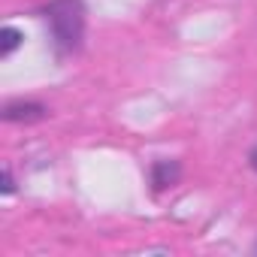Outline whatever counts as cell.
<instances>
[{"label":"cell","mask_w":257,"mask_h":257,"mask_svg":"<svg viewBox=\"0 0 257 257\" xmlns=\"http://www.w3.org/2000/svg\"><path fill=\"white\" fill-rule=\"evenodd\" d=\"M43 19L49 25V37L55 46L58 58L76 55L85 43V25H88V10L85 0H49L43 7Z\"/></svg>","instance_id":"6da1fadb"},{"label":"cell","mask_w":257,"mask_h":257,"mask_svg":"<svg viewBox=\"0 0 257 257\" xmlns=\"http://www.w3.org/2000/svg\"><path fill=\"white\" fill-rule=\"evenodd\" d=\"M49 118V109L37 100H13L4 106V121H25V124H34V121H43Z\"/></svg>","instance_id":"7a4b0ae2"},{"label":"cell","mask_w":257,"mask_h":257,"mask_svg":"<svg viewBox=\"0 0 257 257\" xmlns=\"http://www.w3.org/2000/svg\"><path fill=\"white\" fill-rule=\"evenodd\" d=\"M149 176H152V191H155V194H161V191H167V188L179 185V179H182V164H179V161H167V158L152 161Z\"/></svg>","instance_id":"3957f363"},{"label":"cell","mask_w":257,"mask_h":257,"mask_svg":"<svg viewBox=\"0 0 257 257\" xmlns=\"http://www.w3.org/2000/svg\"><path fill=\"white\" fill-rule=\"evenodd\" d=\"M19 46H25V34L19 31V28H13V25H7L4 31H0V58H10Z\"/></svg>","instance_id":"277c9868"},{"label":"cell","mask_w":257,"mask_h":257,"mask_svg":"<svg viewBox=\"0 0 257 257\" xmlns=\"http://www.w3.org/2000/svg\"><path fill=\"white\" fill-rule=\"evenodd\" d=\"M10 194H16V179H13V170L4 167V197H10Z\"/></svg>","instance_id":"5b68a950"},{"label":"cell","mask_w":257,"mask_h":257,"mask_svg":"<svg viewBox=\"0 0 257 257\" xmlns=\"http://www.w3.org/2000/svg\"><path fill=\"white\" fill-rule=\"evenodd\" d=\"M248 167H251V170L257 173V146H254V149L248 152Z\"/></svg>","instance_id":"8992f818"}]
</instances>
